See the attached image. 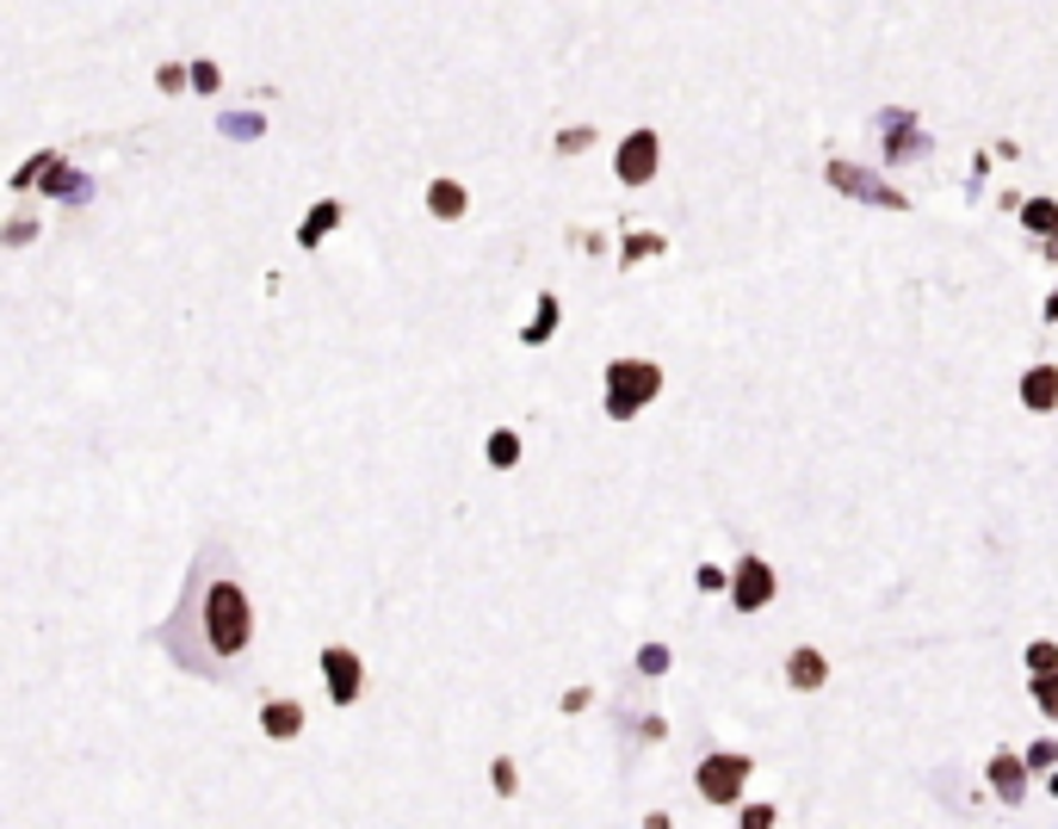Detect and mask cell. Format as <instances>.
Segmentation results:
<instances>
[{
  "instance_id": "1",
  "label": "cell",
  "mask_w": 1058,
  "mask_h": 829,
  "mask_svg": "<svg viewBox=\"0 0 1058 829\" xmlns=\"http://www.w3.org/2000/svg\"><path fill=\"white\" fill-rule=\"evenodd\" d=\"M204 638H211L218 657H242V650H248L254 607H248V595H242L235 582H218V588L204 595Z\"/></svg>"
},
{
  "instance_id": "2",
  "label": "cell",
  "mask_w": 1058,
  "mask_h": 829,
  "mask_svg": "<svg viewBox=\"0 0 1058 829\" xmlns=\"http://www.w3.org/2000/svg\"><path fill=\"white\" fill-rule=\"evenodd\" d=\"M656 391H663V365L656 360H613L601 408H607L613 422H638L644 403H656Z\"/></svg>"
},
{
  "instance_id": "3",
  "label": "cell",
  "mask_w": 1058,
  "mask_h": 829,
  "mask_svg": "<svg viewBox=\"0 0 1058 829\" xmlns=\"http://www.w3.org/2000/svg\"><path fill=\"white\" fill-rule=\"evenodd\" d=\"M749 774H755V762L749 755H731V750H718V755H706L700 762V798L706 805H743V786H749Z\"/></svg>"
},
{
  "instance_id": "4",
  "label": "cell",
  "mask_w": 1058,
  "mask_h": 829,
  "mask_svg": "<svg viewBox=\"0 0 1058 829\" xmlns=\"http://www.w3.org/2000/svg\"><path fill=\"white\" fill-rule=\"evenodd\" d=\"M774 595H780V576H774V564H768V557H743V564L731 570V601H737V613H762Z\"/></svg>"
},
{
  "instance_id": "5",
  "label": "cell",
  "mask_w": 1058,
  "mask_h": 829,
  "mask_svg": "<svg viewBox=\"0 0 1058 829\" xmlns=\"http://www.w3.org/2000/svg\"><path fill=\"white\" fill-rule=\"evenodd\" d=\"M656 161H663L656 130H632V137L620 142V156H613V173H620L625 187H644V180H656Z\"/></svg>"
},
{
  "instance_id": "6",
  "label": "cell",
  "mask_w": 1058,
  "mask_h": 829,
  "mask_svg": "<svg viewBox=\"0 0 1058 829\" xmlns=\"http://www.w3.org/2000/svg\"><path fill=\"white\" fill-rule=\"evenodd\" d=\"M829 187L848 192V199H867L879 204V211H903V192L898 187H879L867 168H855V161H829Z\"/></svg>"
},
{
  "instance_id": "7",
  "label": "cell",
  "mask_w": 1058,
  "mask_h": 829,
  "mask_svg": "<svg viewBox=\"0 0 1058 829\" xmlns=\"http://www.w3.org/2000/svg\"><path fill=\"white\" fill-rule=\"evenodd\" d=\"M322 674H328V700H335V705H353L359 688H366L359 657H353V650H341V644H328V650H322Z\"/></svg>"
},
{
  "instance_id": "8",
  "label": "cell",
  "mask_w": 1058,
  "mask_h": 829,
  "mask_svg": "<svg viewBox=\"0 0 1058 829\" xmlns=\"http://www.w3.org/2000/svg\"><path fill=\"white\" fill-rule=\"evenodd\" d=\"M984 774H991V793L1003 798V805H1022V798H1027V762L1015 750H996Z\"/></svg>"
},
{
  "instance_id": "9",
  "label": "cell",
  "mask_w": 1058,
  "mask_h": 829,
  "mask_svg": "<svg viewBox=\"0 0 1058 829\" xmlns=\"http://www.w3.org/2000/svg\"><path fill=\"white\" fill-rule=\"evenodd\" d=\"M1022 408H1034V415L1058 408V365H1027L1022 372Z\"/></svg>"
},
{
  "instance_id": "10",
  "label": "cell",
  "mask_w": 1058,
  "mask_h": 829,
  "mask_svg": "<svg viewBox=\"0 0 1058 829\" xmlns=\"http://www.w3.org/2000/svg\"><path fill=\"white\" fill-rule=\"evenodd\" d=\"M786 681H793L798 693H817L829 681V657H824V650H811V644H805V650H793V657H786Z\"/></svg>"
},
{
  "instance_id": "11",
  "label": "cell",
  "mask_w": 1058,
  "mask_h": 829,
  "mask_svg": "<svg viewBox=\"0 0 1058 829\" xmlns=\"http://www.w3.org/2000/svg\"><path fill=\"white\" fill-rule=\"evenodd\" d=\"M261 731L273 736V743H292V736L304 731V705L297 700H266L261 705Z\"/></svg>"
},
{
  "instance_id": "12",
  "label": "cell",
  "mask_w": 1058,
  "mask_h": 829,
  "mask_svg": "<svg viewBox=\"0 0 1058 829\" xmlns=\"http://www.w3.org/2000/svg\"><path fill=\"white\" fill-rule=\"evenodd\" d=\"M335 223H341V199H322V204L310 211V217L297 223V242H304V248H322Z\"/></svg>"
},
{
  "instance_id": "13",
  "label": "cell",
  "mask_w": 1058,
  "mask_h": 829,
  "mask_svg": "<svg viewBox=\"0 0 1058 829\" xmlns=\"http://www.w3.org/2000/svg\"><path fill=\"white\" fill-rule=\"evenodd\" d=\"M465 204H470V192L458 187V180H434V187H427V211H434L440 223L465 217Z\"/></svg>"
},
{
  "instance_id": "14",
  "label": "cell",
  "mask_w": 1058,
  "mask_h": 829,
  "mask_svg": "<svg viewBox=\"0 0 1058 829\" xmlns=\"http://www.w3.org/2000/svg\"><path fill=\"white\" fill-rule=\"evenodd\" d=\"M558 298H551V291H546V298H539V310H532V322H527V329H520V341H527V347H546L551 341V334H558Z\"/></svg>"
},
{
  "instance_id": "15",
  "label": "cell",
  "mask_w": 1058,
  "mask_h": 829,
  "mask_svg": "<svg viewBox=\"0 0 1058 829\" xmlns=\"http://www.w3.org/2000/svg\"><path fill=\"white\" fill-rule=\"evenodd\" d=\"M886 156L891 161H917V156H929V137H917L910 118H898V130H886Z\"/></svg>"
},
{
  "instance_id": "16",
  "label": "cell",
  "mask_w": 1058,
  "mask_h": 829,
  "mask_svg": "<svg viewBox=\"0 0 1058 829\" xmlns=\"http://www.w3.org/2000/svg\"><path fill=\"white\" fill-rule=\"evenodd\" d=\"M483 458H489L496 470H514L520 465V434H514V427H496V434L483 439Z\"/></svg>"
},
{
  "instance_id": "17",
  "label": "cell",
  "mask_w": 1058,
  "mask_h": 829,
  "mask_svg": "<svg viewBox=\"0 0 1058 829\" xmlns=\"http://www.w3.org/2000/svg\"><path fill=\"white\" fill-rule=\"evenodd\" d=\"M1022 223H1027V230H1052V242H1058V204L1052 199H1027L1022 204Z\"/></svg>"
},
{
  "instance_id": "18",
  "label": "cell",
  "mask_w": 1058,
  "mask_h": 829,
  "mask_svg": "<svg viewBox=\"0 0 1058 829\" xmlns=\"http://www.w3.org/2000/svg\"><path fill=\"white\" fill-rule=\"evenodd\" d=\"M1027 693H1034V705L1046 719H1058V674H1027Z\"/></svg>"
},
{
  "instance_id": "19",
  "label": "cell",
  "mask_w": 1058,
  "mask_h": 829,
  "mask_svg": "<svg viewBox=\"0 0 1058 829\" xmlns=\"http://www.w3.org/2000/svg\"><path fill=\"white\" fill-rule=\"evenodd\" d=\"M1027 669H1034V674H1058V644L1034 638V644H1027Z\"/></svg>"
},
{
  "instance_id": "20",
  "label": "cell",
  "mask_w": 1058,
  "mask_h": 829,
  "mask_svg": "<svg viewBox=\"0 0 1058 829\" xmlns=\"http://www.w3.org/2000/svg\"><path fill=\"white\" fill-rule=\"evenodd\" d=\"M644 254H663V235H625V254H620V266H638Z\"/></svg>"
},
{
  "instance_id": "21",
  "label": "cell",
  "mask_w": 1058,
  "mask_h": 829,
  "mask_svg": "<svg viewBox=\"0 0 1058 829\" xmlns=\"http://www.w3.org/2000/svg\"><path fill=\"white\" fill-rule=\"evenodd\" d=\"M156 87H161V94H180V87H192V68L161 63V68H156Z\"/></svg>"
},
{
  "instance_id": "22",
  "label": "cell",
  "mask_w": 1058,
  "mask_h": 829,
  "mask_svg": "<svg viewBox=\"0 0 1058 829\" xmlns=\"http://www.w3.org/2000/svg\"><path fill=\"white\" fill-rule=\"evenodd\" d=\"M1022 762H1027V774H1040V767H1052V762H1058V743H1046V736H1040V743H1027Z\"/></svg>"
},
{
  "instance_id": "23",
  "label": "cell",
  "mask_w": 1058,
  "mask_h": 829,
  "mask_svg": "<svg viewBox=\"0 0 1058 829\" xmlns=\"http://www.w3.org/2000/svg\"><path fill=\"white\" fill-rule=\"evenodd\" d=\"M489 786H496L501 798H514V786H520V774H514V762H501V755H496V762H489Z\"/></svg>"
},
{
  "instance_id": "24",
  "label": "cell",
  "mask_w": 1058,
  "mask_h": 829,
  "mask_svg": "<svg viewBox=\"0 0 1058 829\" xmlns=\"http://www.w3.org/2000/svg\"><path fill=\"white\" fill-rule=\"evenodd\" d=\"M774 823H780L774 805H743V823H737V829H774Z\"/></svg>"
},
{
  "instance_id": "25",
  "label": "cell",
  "mask_w": 1058,
  "mask_h": 829,
  "mask_svg": "<svg viewBox=\"0 0 1058 829\" xmlns=\"http://www.w3.org/2000/svg\"><path fill=\"white\" fill-rule=\"evenodd\" d=\"M638 669H644V674H663V669H669V644H644V650H638Z\"/></svg>"
},
{
  "instance_id": "26",
  "label": "cell",
  "mask_w": 1058,
  "mask_h": 829,
  "mask_svg": "<svg viewBox=\"0 0 1058 829\" xmlns=\"http://www.w3.org/2000/svg\"><path fill=\"white\" fill-rule=\"evenodd\" d=\"M223 130H230V137H261V118H254V111H230Z\"/></svg>"
},
{
  "instance_id": "27",
  "label": "cell",
  "mask_w": 1058,
  "mask_h": 829,
  "mask_svg": "<svg viewBox=\"0 0 1058 829\" xmlns=\"http://www.w3.org/2000/svg\"><path fill=\"white\" fill-rule=\"evenodd\" d=\"M192 87H199V94H218V87H223L218 63H192Z\"/></svg>"
},
{
  "instance_id": "28",
  "label": "cell",
  "mask_w": 1058,
  "mask_h": 829,
  "mask_svg": "<svg viewBox=\"0 0 1058 829\" xmlns=\"http://www.w3.org/2000/svg\"><path fill=\"white\" fill-rule=\"evenodd\" d=\"M589 142H594V130L576 125V130H563V137H558V149H563V156H576V149H589Z\"/></svg>"
},
{
  "instance_id": "29",
  "label": "cell",
  "mask_w": 1058,
  "mask_h": 829,
  "mask_svg": "<svg viewBox=\"0 0 1058 829\" xmlns=\"http://www.w3.org/2000/svg\"><path fill=\"white\" fill-rule=\"evenodd\" d=\"M32 235H38V223H32V217H13V223H7V242H13V248H25Z\"/></svg>"
},
{
  "instance_id": "30",
  "label": "cell",
  "mask_w": 1058,
  "mask_h": 829,
  "mask_svg": "<svg viewBox=\"0 0 1058 829\" xmlns=\"http://www.w3.org/2000/svg\"><path fill=\"white\" fill-rule=\"evenodd\" d=\"M700 588H712V595H718V588H731V576H724L718 564H706V570H700Z\"/></svg>"
},
{
  "instance_id": "31",
  "label": "cell",
  "mask_w": 1058,
  "mask_h": 829,
  "mask_svg": "<svg viewBox=\"0 0 1058 829\" xmlns=\"http://www.w3.org/2000/svg\"><path fill=\"white\" fill-rule=\"evenodd\" d=\"M644 829H675V823H669L663 811H650V817H644Z\"/></svg>"
},
{
  "instance_id": "32",
  "label": "cell",
  "mask_w": 1058,
  "mask_h": 829,
  "mask_svg": "<svg viewBox=\"0 0 1058 829\" xmlns=\"http://www.w3.org/2000/svg\"><path fill=\"white\" fill-rule=\"evenodd\" d=\"M1040 316H1046V322H1058V285H1052V298H1046V310H1040Z\"/></svg>"
},
{
  "instance_id": "33",
  "label": "cell",
  "mask_w": 1058,
  "mask_h": 829,
  "mask_svg": "<svg viewBox=\"0 0 1058 829\" xmlns=\"http://www.w3.org/2000/svg\"><path fill=\"white\" fill-rule=\"evenodd\" d=\"M1052 798H1058V774H1052Z\"/></svg>"
}]
</instances>
